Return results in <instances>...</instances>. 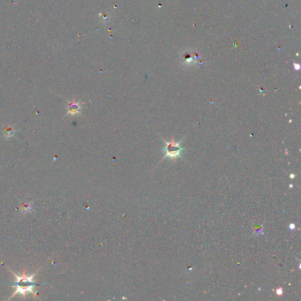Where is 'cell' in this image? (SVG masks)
I'll use <instances>...</instances> for the list:
<instances>
[{"instance_id":"2","label":"cell","mask_w":301,"mask_h":301,"mask_svg":"<svg viewBox=\"0 0 301 301\" xmlns=\"http://www.w3.org/2000/svg\"><path fill=\"white\" fill-rule=\"evenodd\" d=\"M180 151L181 148H179V144H176L174 142H171V143H168L166 146V152H167L168 156H178V155H179Z\"/></svg>"},{"instance_id":"5","label":"cell","mask_w":301,"mask_h":301,"mask_svg":"<svg viewBox=\"0 0 301 301\" xmlns=\"http://www.w3.org/2000/svg\"><path fill=\"white\" fill-rule=\"evenodd\" d=\"M16 131L13 127L12 126H6L5 129H4V136L5 138L9 139V138H12L13 136L15 135Z\"/></svg>"},{"instance_id":"1","label":"cell","mask_w":301,"mask_h":301,"mask_svg":"<svg viewBox=\"0 0 301 301\" xmlns=\"http://www.w3.org/2000/svg\"><path fill=\"white\" fill-rule=\"evenodd\" d=\"M12 273L15 277V282H14V285H13V287L15 288V291L10 298H13L18 294L23 296V298H25L28 293H32L34 296H35V287L36 283L34 281V277L37 272H35L31 276H28L25 273V270L22 272V275H20V276L15 274L13 271H12Z\"/></svg>"},{"instance_id":"3","label":"cell","mask_w":301,"mask_h":301,"mask_svg":"<svg viewBox=\"0 0 301 301\" xmlns=\"http://www.w3.org/2000/svg\"><path fill=\"white\" fill-rule=\"evenodd\" d=\"M81 103L79 102H72L67 105V114L69 115H77L80 112Z\"/></svg>"},{"instance_id":"4","label":"cell","mask_w":301,"mask_h":301,"mask_svg":"<svg viewBox=\"0 0 301 301\" xmlns=\"http://www.w3.org/2000/svg\"><path fill=\"white\" fill-rule=\"evenodd\" d=\"M33 209V202L32 201H28V202H26V203H23L21 207H20V212L22 214H27L28 212H30L31 210Z\"/></svg>"}]
</instances>
